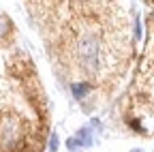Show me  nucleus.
Returning <instances> with one entry per match:
<instances>
[{
	"label": "nucleus",
	"instance_id": "obj_2",
	"mask_svg": "<svg viewBox=\"0 0 154 152\" xmlns=\"http://www.w3.org/2000/svg\"><path fill=\"white\" fill-rule=\"evenodd\" d=\"M49 101L19 30L0 11V152L43 150L49 137Z\"/></svg>",
	"mask_w": 154,
	"mask_h": 152
},
{
	"label": "nucleus",
	"instance_id": "obj_1",
	"mask_svg": "<svg viewBox=\"0 0 154 152\" xmlns=\"http://www.w3.org/2000/svg\"><path fill=\"white\" fill-rule=\"evenodd\" d=\"M54 73L86 111L107 105L137 58L131 0H22Z\"/></svg>",
	"mask_w": 154,
	"mask_h": 152
}]
</instances>
